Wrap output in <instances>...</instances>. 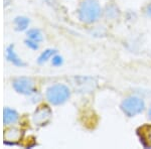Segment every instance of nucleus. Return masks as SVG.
Segmentation results:
<instances>
[{
  "mask_svg": "<svg viewBox=\"0 0 151 149\" xmlns=\"http://www.w3.org/2000/svg\"><path fill=\"white\" fill-rule=\"evenodd\" d=\"M101 15V7L97 0H85L79 8V17L86 23H93Z\"/></svg>",
  "mask_w": 151,
  "mask_h": 149,
  "instance_id": "1",
  "label": "nucleus"
},
{
  "mask_svg": "<svg viewBox=\"0 0 151 149\" xmlns=\"http://www.w3.org/2000/svg\"><path fill=\"white\" fill-rule=\"evenodd\" d=\"M47 98L52 104L60 105L70 98V90L63 84L53 85L47 89Z\"/></svg>",
  "mask_w": 151,
  "mask_h": 149,
  "instance_id": "2",
  "label": "nucleus"
},
{
  "mask_svg": "<svg viewBox=\"0 0 151 149\" xmlns=\"http://www.w3.org/2000/svg\"><path fill=\"white\" fill-rule=\"evenodd\" d=\"M123 112L129 117L136 116L144 110L145 104L142 99L138 97H129L122 102L121 105Z\"/></svg>",
  "mask_w": 151,
  "mask_h": 149,
  "instance_id": "3",
  "label": "nucleus"
},
{
  "mask_svg": "<svg viewBox=\"0 0 151 149\" xmlns=\"http://www.w3.org/2000/svg\"><path fill=\"white\" fill-rule=\"evenodd\" d=\"M12 86H13L14 90L19 94L31 95L35 92V84L28 78H17L16 80L13 81Z\"/></svg>",
  "mask_w": 151,
  "mask_h": 149,
  "instance_id": "4",
  "label": "nucleus"
},
{
  "mask_svg": "<svg viewBox=\"0 0 151 149\" xmlns=\"http://www.w3.org/2000/svg\"><path fill=\"white\" fill-rule=\"evenodd\" d=\"M50 116H52V111H50V109L48 107H40L37 111H35V116H33V122L37 126L45 125L50 121Z\"/></svg>",
  "mask_w": 151,
  "mask_h": 149,
  "instance_id": "5",
  "label": "nucleus"
},
{
  "mask_svg": "<svg viewBox=\"0 0 151 149\" xmlns=\"http://www.w3.org/2000/svg\"><path fill=\"white\" fill-rule=\"evenodd\" d=\"M138 134L145 147H151V126H143L139 129Z\"/></svg>",
  "mask_w": 151,
  "mask_h": 149,
  "instance_id": "6",
  "label": "nucleus"
},
{
  "mask_svg": "<svg viewBox=\"0 0 151 149\" xmlns=\"http://www.w3.org/2000/svg\"><path fill=\"white\" fill-rule=\"evenodd\" d=\"M6 58L7 60H9L10 63H13L14 66H17V67H23L25 66L21 58H18V55H16L15 52H14V46L13 45H9L6 50Z\"/></svg>",
  "mask_w": 151,
  "mask_h": 149,
  "instance_id": "7",
  "label": "nucleus"
},
{
  "mask_svg": "<svg viewBox=\"0 0 151 149\" xmlns=\"http://www.w3.org/2000/svg\"><path fill=\"white\" fill-rule=\"evenodd\" d=\"M18 120V114L10 108H5L3 111V122L6 125L14 124Z\"/></svg>",
  "mask_w": 151,
  "mask_h": 149,
  "instance_id": "8",
  "label": "nucleus"
},
{
  "mask_svg": "<svg viewBox=\"0 0 151 149\" xmlns=\"http://www.w3.org/2000/svg\"><path fill=\"white\" fill-rule=\"evenodd\" d=\"M14 23H15V26L17 30H24V29L27 28V26L29 24V19L26 17H23V16H18V17L15 18Z\"/></svg>",
  "mask_w": 151,
  "mask_h": 149,
  "instance_id": "9",
  "label": "nucleus"
},
{
  "mask_svg": "<svg viewBox=\"0 0 151 149\" xmlns=\"http://www.w3.org/2000/svg\"><path fill=\"white\" fill-rule=\"evenodd\" d=\"M27 36L29 40L35 41V42H40L42 40V35L38 29L36 28H32V29H29L27 31Z\"/></svg>",
  "mask_w": 151,
  "mask_h": 149,
  "instance_id": "10",
  "label": "nucleus"
},
{
  "mask_svg": "<svg viewBox=\"0 0 151 149\" xmlns=\"http://www.w3.org/2000/svg\"><path fill=\"white\" fill-rule=\"evenodd\" d=\"M55 53H57V52H55V50H45V52H43L40 55V57L38 58V63H45L47 60H50V58H52Z\"/></svg>",
  "mask_w": 151,
  "mask_h": 149,
  "instance_id": "11",
  "label": "nucleus"
},
{
  "mask_svg": "<svg viewBox=\"0 0 151 149\" xmlns=\"http://www.w3.org/2000/svg\"><path fill=\"white\" fill-rule=\"evenodd\" d=\"M52 65L55 66V67H58V66L63 65V58L60 57V55H55L52 58Z\"/></svg>",
  "mask_w": 151,
  "mask_h": 149,
  "instance_id": "12",
  "label": "nucleus"
},
{
  "mask_svg": "<svg viewBox=\"0 0 151 149\" xmlns=\"http://www.w3.org/2000/svg\"><path fill=\"white\" fill-rule=\"evenodd\" d=\"M25 43H26V45L29 46L30 48H32V50H37V48H38L37 42H35V41H33V40H25Z\"/></svg>",
  "mask_w": 151,
  "mask_h": 149,
  "instance_id": "13",
  "label": "nucleus"
},
{
  "mask_svg": "<svg viewBox=\"0 0 151 149\" xmlns=\"http://www.w3.org/2000/svg\"><path fill=\"white\" fill-rule=\"evenodd\" d=\"M146 10H147V14L151 17V3L147 6V9H146Z\"/></svg>",
  "mask_w": 151,
  "mask_h": 149,
  "instance_id": "14",
  "label": "nucleus"
},
{
  "mask_svg": "<svg viewBox=\"0 0 151 149\" xmlns=\"http://www.w3.org/2000/svg\"><path fill=\"white\" fill-rule=\"evenodd\" d=\"M148 116H149V119L151 120V107H150V109H149V112H148Z\"/></svg>",
  "mask_w": 151,
  "mask_h": 149,
  "instance_id": "15",
  "label": "nucleus"
}]
</instances>
